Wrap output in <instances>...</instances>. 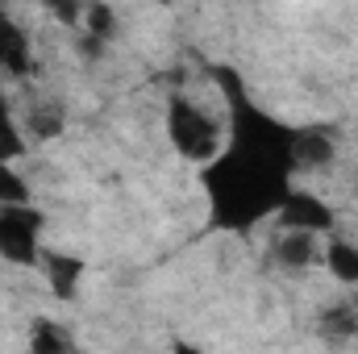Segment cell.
<instances>
[{
	"mask_svg": "<svg viewBox=\"0 0 358 354\" xmlns=\"http://www.w3.org/2000/svg\"><path fill=\"white\" fill-rule=\"evenodd\" d=\"M292 163L296 167H329L334 142L325 129H292Z\"/></svg>",
	"mask_w": 358,
	"mask_h": 354,
	"instance_id": "obj_7",
	"label": "cell"
},
{
	"mask_svg": "<svg viewBox=\"0 0 358 354\" xmlns=\"http://www.w3.org/2000/svg\"><path fill=\"white\" fill-rule=\"evenodd\" d=\"M167 134H171V146H176L183 159H192V163H208V159L221 150V129H217V121H213L200 104H192V100H183V96H176V100L167 104Z\"/></svg>",
	"mask_w": 358,
	"mask_h": 354,
	"instance_id": "obj_2",
	"label": "cell"
},
{
	"mask_svg": "<svg viewBox=\"0 0 358 354\" xmlns=\"http://www.w3.org/2000/svg\"><path fill=\"white\" fill-rule=\"evenodd\" d=\"M29 346L38 354H59V351H71V338H67L63 330H55L50 321H38L34 334H29Z\"/></svg>",
	"mask_w": 358,
	"mask_h": 354,
	"instance_id": "obj_12",
	"label": "cell"
},
{
	"mask_svg": "<svg viewBox=\"0 0 358 354\" xmlns=\"http://www.w3.org/2000/svg\"><path fill=\"white\" fill-rule=\"evenodd\" d=\"M321 334H325L329 342L355 338L358 334V309L355 304H334V309H325V313H321Z\"/></svg>",
	"mask_w": 358,
	"mask_h": 354,
	"instance_id": "obj_10",
	"label": "cell"
},
{
	"mask_svg": "<svg viewBox=\"0 0 358 354\" xmlns=\"http://www.w3.org/2000/svg\"><path fill=\"white\" fill-rule=\"evenodd\" d=\"M29 129H34L38 138H59V134H63V117H59L55 108H34V113H29Z\"/></svg>",
	"mask_w": 358,
	"mask_h": 354,
	"instance_id": "obj_15",
	"label": "cell"
},
{
	"mask_svg": "<svg viewBox=\"0 0 358 354\" xmlns=\"http://www.w3.org/2000/svg\"><path fill=\"white\" fill-rule=\"evenodd\" d=\"M287 176L292 167H283L279 159H271L263 150H250L242 142H229L225 150H217L204 167V192L213 204V221L221 229L246 234L259 221L275 217L279 200L287 196Z\"/></svg>",
	"mask_w": 358,
	"mask_h": 354,
	"instance_id": "obj_1",
	"label": "cell"
},
{
	"mask_svg": "<svg viewBox=\"0 0 358 354\" xmlns=\"http://www.w3.org/2000/svg\"><path fill=\"white\" fill-rule=\"evenodd\" d=\"M46 4V13H55V21H63V25H80L84 21V4L80 0H42Z\"/></svg>",
	"mask_w": 358,
	"mask_h": 354,
	"instance_id": "obj_16",
	"label": "cell"
},
{
	"mask_svg": "<svg viewBox=\"0 0 358 354\" xmlns=\"http://www.w3.org/2000/svg\"><path fill=\"white\" fill-rule=\"evenodd\" d=\"M38 263H42V271H46V279H50V288H55L59 300H71V296H76V288H80V279H84V263H80L76 255H55V250H46Z\"/></svg>",
	"mask_w": 358,
	"mask_h": 354,
	"instance_id": "obj_8",
	"label": "cell"
},
{
	"mask_svg": "<svg viewBox=\"0 0 358 354\" xmlns=\"http://www.w3.org/2000/svg\"><path fill=\"white\" fill-rule=\"evenodd\" d=\"M25 200H29L25 179L13 171V163H8V159H0V204H25Z\"/></svg>",
	"mask_w": 358,
	"mask_h": 354,
	"instance_id": "obj_13",
	"label": "cell"
},
{
	"mask_svg": "<svg viewBox=\"0 0 358 354\" xmlns=\"http://www.w3.org/2000/svg\"><path fill=\"white\" fill-rule=\"evenodd\" d=\"M325 267H329V275L334 279H342V283H358V246L355 242H342V238H334L329 246H325Z\"/></svg>",
	"mask_w": 358,
	"mask_h": 354,
	"instance_id": "obj_9",
	"label": "cell"
},
{
	"mask_svg": "<svg viewBox=\"0 0 358 354\" xmlns=\"http://www.w3.org/2000/svg\"><path fill=\"white\" fill-rule=\"evenodd\" d=\"M355 309H358V296H355Z\"/></svg>",
	"mask_w": 358,
	"mask_h": 354,
	"instance_id": "obj_19",
	"label": "cell"
},
{
	"mask_svg": "<svg viewBox=\"0 0 358 354\" xmlns=\"http://www.w3.org/2000/svg\"><path fill=\"white\" fill-rule=\"evenodd\" d=\"M38 238H42V213L25 204H0V255L17 267L38 263Z\"/></svg>",
	"mask_w": 358,
	"mask_h": 354,
	"instance_id": "obj_3",
	"label": "cell"
},
{
	"mask_svg": "<svg viewBox=\"0 0 358 354\" xmlns=\"http://www.w3.org/2000/svg\"><path fill=\"white\" fill-rule=\"evenodd\" d=\"M4 117H8V104H4V96H0V121H4Z\"/></svg>",
	"mask_w": 358,
	"mask_h": 354,
	"instance_id": "obj_17",
	"label": "cell"
},
{
	"mask_svg": "<svg viewBox=\"0 0 358 354\" xmlns=\"http://www.w3.org/2000/svg\"><path fill=\"white\" fill-rule=\"evenodd\" d=\"M275 221H279L283 229L329 234V229H334V208H329L325 200L308 196V192H292V187H287V196H283L279 208H275Z\"/></svg>",
	"mask_w": 358,
	"mask_h": 354,
	"instance_id": "obj_4",
	"label": "cell"
},
{
	"mask_svg": "<svg viewBox=\"0 0 358 354\" xmlns=\"http://www.w3.org/2000/svg\"><path fill=\"white\" fill-rule=\"evenodd\" d=\"M275 259H279V267H292V271L313 267L321 259L317 234H308V229H283V238L275 242Z\"/></svg>",
	"mask_w": 358,
	"mask_h": 354,
	"instance_id": "obj_6",
	"label": "cell"
},
{
	"mask_svg": "<svg viewBox=\"0 0 358 354\" xmlns=\"http://www.w3.org/2000/svg\"><path fill=\"white\" fill-rule=\"evenodd\" d=\"M0 71H4V76H25V71H29V38H25V29L8 17L4 4H0Z\"/></svg>",
	"mask_w": 358,
	"mask_h": 354,
	"instance_id": "obj_5",
	"label": "cell"
},
{
	"mask_svg": "<svg viewBox=\"0 0 358 354\" xmlns=\"http://www.w3.org/2000/svg\"><path fill=\"white\" fill-rule=\"evenodd\" d=\"M80 25H84V34H88L84 46L96 55V50L113 38V13H108V4H84V21H80Z\"/></svg>",
	"mask_w": 358,
	"mask_h": 354,
	"instance_id": "obj_11",
	"label": "cell"
},
{
	"mask_svg": "<svg viewBox=\"0 0 358 354\" xmlns=\"http://www.w3.org/2000/svg\"><path fill=\"white\" fill-rule=\"evenodd\" d=\"M159 4H171V0H159Z\"/></svg>",
	"mask_w": 358,
	"mask_h": 354,
	"instance_id": "obj_18",
	"label": "cell"
},
{
	"mask_svg": "<svg viewBox=\"0 0 358 354\" xmlns=\"http://www.w3.org/2000/svg\"><path fill=\"white\" fill-rule=\"evenodd\" d=\"M25 155V138H21V129L13 125V117H4L0 121V159H21Z\"/></svg>",
	"mask_w": 358,
	"mask_h": 354,
	"instance_id": "obj_14",
	"label": "cell"
}]
</instances>
